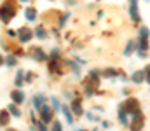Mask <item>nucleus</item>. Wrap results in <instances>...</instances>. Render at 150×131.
Returning <instances> with one entry per match:
<instances>
[{"label": "nucleus", "instance_id": "f257e3e1", "mask_svg": "<svg viewBox=\"0 0 150 131\" xmlns=\"http://www.w3.org/2000/svg\"><path fill=\"white\" fill-rule=\"evenodd\" d=\"M14 14H16V9H14V5L11 2H4L0 5V19L4 23H9L14 18Z\"/></svg>", "mask_w": 150, "mask_h": 131}, {"label": "nucleus", "instance_id": "f03ea898", "mask_svg": "<svg viewBox=\"0 0 150 131\" xmlns=\"http://www.w3.org/2000/svg\"><path fill=\"white\" fill-rule=\"evenodd\" d=\"M38 112H40V117H42V123H51L52 121V110H51V107L45 103V105H42L40 108H38Z\"/></svg>", "mask_w": 150, "mask_h": 131}, {"label": "nucleus", "instance_id": "7ed1b4c3", "mask_svg": "<svg viewBox=\"0 0 150 131\" xmlns=\"http://www.w3.org/2000/svg\"><path fill=\"white\" fill-rule=\"evenodd\" d=\"M18 37H19V42H21V44L30 42V40H32V37H33V32H32V28H26V26H23V28H19V32H18Z\"/></svg>", "mask_w": 150, "mask_h": 131}, {"label": "nucleus", "instance_id": "20e7f679", "mask_svg": "<svg viewBox=\"0 0 150 131\" xmlns=\"http://www.w3.org/2000/svg\"><path fill=\"white\" fill-rule=\"evenodd\" d=\"M129 14H131V19L133 21H140V11H138V0H129Z\"/></svg>", "mask_w": 150, "mask_h": 131}, {"label": "nucleus", "instance_id": "39448f33", "mask_svg": "<svg viewBox=\"0 0 150 131\" xmlns=\"http://www.w3.org/2000/svg\"><path fill=\"white\" fill-rule=\"evenodd\" d=\"M136 51H138V56L140 58H145L147 56V51H149V42L147 39H140L136 42Z\"/></svg>", "mask_w": 150, "mask_h": 131}, {"label": "nucleus", "instance_id": "423d86ee", "mask_svg": "<svg viewBox=\"0 0 150 131\" xmlns=\"http://www.w3.org/2000/svg\"><path fill=\"white\" fill-rule=\"evenodd\" d=\"M11 98H12V103H23L25 101V93L23 91H19V89H14L12 93H11Z\"/></svg>", "mask_w": 150, "mask_h": 131}, {"label": "nucleus", "instance_id": "0eeeda50", "mask_svg": "<svg viewBox=\"0 0 150 131\" xmlns=\"http://www.w3.org/2000/svg\"><path fill=\"white\" fill-rule=\"evenodd\" d=\"M124 107L127 108V112L129 114H133V112H136V110H140V105H138V101L134 100V98H129L126 103H124Z\"/></svg>", "mask_w": 150, "mask_h": 131}, {"label": "nucleus", "instance_id": "6e6552de", "mask_svg": "<svg viewBox=\"0 0 150 131\" xmlns=\"http://www.w3.org/2000/svg\"><path fill=\"white\" fill-rule=\"evenodd\" d=\"M131 81H133L134 84H142V82L145 81V70H136V72L131 75Z\"/></svg>", "mask_w": 150, "mask_h": 131}, {"label": "nucleus", "instance_id": "1a4fd4ad", "mask_svg": "<svg viewBox=\"0 0 150 131\" xmlns=\"http://www.w3.org/2000/svg\"><path fill=\"white\" fill-rule=\"evenodd\" d=\"M72 112H74L75 115H82V100L80 98H75V101L72 103Z\"/></svg>", "mask_w": 150, "mask_h": 131}, {"label": "nucleus", "instance_id": "9d476101", "mask_svg": "<svg viewBox=\"0 0 150 131\" xmlns=\"http://www.w3.org/2000/svg\"><path fill=\"white\" fill-rule=\"evenodd\" d=\"M61 112H63V115H65L67 123H68V124H74V115H72V110H70L67 105H63V107H61Z\"/></svg>", "mask_w": 150, "mask_h": 131}, {"label": "nucleus", "instance_id": "9b49d317", "mask_svg": "<svg viewBox=\"0 0 150 131\" xmlns=\"http://www.w3.org/2000/svg\"><path fill=\"white\" fill-rule=\"evenodd\" d=\"M45 101H47V98H45L44 94H37V96L33 98V107H35V108L38 110L42 105H45Z\"/></svg>", "mask_w": 150, "mask_h": 131}, {"label": "nucleus", "instance_id": "f8f14e48", "mask_svg": "<svg viewBox=\"0 0 150 131\" xmlns=\"http://www.w3.org/2000/svg\"><path fill=\"white\" fill-rule=\"evenodd\" d=\"M23 75H25V70H18V74H16V81H14V86L16 87H21L25 84V79H23Z\"/></svg>", "mask_w": 150, "mask_h": 131}, {"label": "nucleus", "instance_id": "ddd939ff", "mask_svg": "<svg viewBox=\"0 0 150 131\" xmlns=\"http://www.w3.org/2000/svg\"><path fill=\"white\" fill-rule=\"evenodd\" d=\"M25 18H26L28 21H35V19H37V11H35L33 7H28V9L25 11Z\"/></svg>", "mask_w": 150, "mask_h": 131}, {"label": "nucleus", "instance_id": "4468645a", "mask_svg": "<svg viewBox=\"0 0 150 131\" xmlns=\"http://www.w3.org/2000/svg\"><path fill=\"white\" fill-rule=\"evenodd\" d=\"M126 114H127L126 107H124V105H120V110H119V119H120V123H122V124H126V126H127L129 123H127V117H126Z\"/></svg>", "mask_w": 150, "mask_h": 131}, {"label": "nucleus", "instance_id": "2eb2a0df", "mask_svg": "<svg viewBox=\"0 0 150 131\" xmlns=\"http://www.w3.org/2000/svg\"><path fill=\"white\" fill-rule=\"evenodd\" d=\"M133 51H136V42L134 40H129L127 45H126V49H124V56H129Z\"/></svg>", "mask_w": 150, "mask_h": 131}, {"label": "nucleus", "instance_id": "dca6fc26", "mask_svg": "<svg viewBox=\"0 0 150 131\" xmlns=\"http://www.w3.org/2000/svg\"><path fill=\"white\" fill-rule=\"evenodd\" d=\"M7 110H9L14 117H19V115H21V110H19V107H18L16 103H11V105L7 107Z\"/></svg>", "mask_w": 150, "mask_h": 131}, {"label": "nucleus", "instance_id": "f3484780", "mask_svg": "<svg viewBox=\"0 0 150 131\" xmlns=\"http://www.w3.org/2000/svg\"><path fill=\"white\" fill-rule=\"evenodd\" d=\"M35 35H37L40 40H45V39H47V32H45L44 26H37V28H35Z\"/></svg>", "mask_w": 150, "mask_h": 131}, {"label": "nucleus", "instance_id": "a211bd4d", "mask_svg": "<svg viewBox=\"0 0 150 131\" xmlns=\"http://www.w3.org/2000/svg\"><path fill=\"white\" fill-rule=\"evenodd\" d=\"M9 124V112L0 110V126H7Z\"/></svg>", "mask_w": 150, "mask_h": 131}, {"label": "nucleus", "instance_id": "6ab92c4d", "mask_svg": "<svg viewBox=\"0 0 150 131\" xmlns=\"http://www.w3.org/2000/svg\"><path fill=\"white\" fill-rule=\"evenodd\" d=\"M33 54H35V58H37L38 61H44V59L47 58V56H45V52H44L40 47H35V49H33Z\"/></svg>", "mask_w": 150, "mask_h": 131}, {"label": "nucleus", "instance_id": "aec40b11", "mask_svg": "<svg viewBox=\"0 0 150 131\" xmlns=\"http://www.w3.org/2000/svg\"><path fill=\"white\" fill-rule=\"evenodd\" d=\"M149 35H150V30L147 26H142L140 28V39H149Z\"/></svg>", "mask_w": 150, "mask_h": 131}, {"label": "nucleus", "instance_id": "412c9836", "mask_svg": "<svg viewBox=\"0 0 150 131\" xmlns=\"http://www.w3.org/2000/svg\"><path fill=\"white\" fill-rule=\"evenodd\" d=\"M18 61H16V58L14 56H5V65H9V67H14Z\"/></svg>", "mask_w": 150, "mask_h": 131}, {"label": "nucleus", "instance_id": "4be33fe9", "mask_svg": "<svg viewBox=\"0 0 150 131\" xmlns=\"http://www.w3.org/2000/svg\"><path fill=\"white\" fill-rule=\"evenodd\" d=\"M51 101H52V107H54V112H59L61 110V105H59V101H58V98H51Z\"/></svg>", "mask_w": 150, "mask_h": 131}, {"label": "nucleus", "instance_id": "5701e85b", "mask_svg": "<svg viewBox=\"0 0 150 131\" xmlns=\"http://www.w3.org/2000/svg\"><path fill=\"white\" fill-rule=\"evenodd\" d=\"M59 59V49H54L51 52V61H58Z\"/></svg>", "mask_w": 150, "mask_h": 131}, {"label": "nucleus", "instance_id": "b1692460", "mask_svg": "<svg viewBox=\"0 0 150 131\" xmlns=\"http://www.w3.org/2000/svg\"><path fill=\"white\" fill-rule=\"evenodd\" d=\"M117 74H119V72H117V70H113V68H108V70H107V72H105V74H103V75H107V77H115V75H117Z\"/></svg>", "mask_w": 150, "mask_h": 131}, {"label": "nucleus", "instance_id": "393cba45", "mask_svg": "<svg viewBox=\"0 0 150 131\" xmlns=\"http://www.w3.org/2000/svg\"><path fill=\"white\" fill-rule=\"evenodd\" d=\"M51 131H63V128H61V123L54 121V123H52V130H51Z\"/></svg>", "mask_w": 150, "mask_h": 131}, {"label": "nucleus", "instance_id": "a878e982", "mask_svg": "<svg viewBox=\"0 0 150 131\" xmlns=\"http://www.w3.org/2000/svg\"><path fill=\"white\" fill-rule=\"evenodd\" d=\"M143 70H145V81L150 84V65L147 67V68H143Z\"/></svg>", "mask_w": 150, "mask_h": 131}, {"label": "nucleus", "instance_id": "bb28decb", "mask_svg": "<svg viewBox=\"0 0 150 131\" xmlns=\"http://www.w3.org/2000/svg\"><path fill=\"white\" fill-rule=\"evenodd\" d=\"M38 130H40V131H47V128H45V123H38Z\"/></svg>", "mask_w": 150, "mask_h": 131}, {"label": "nucleus", "instance_id": "cd10ccee", "mask_svg": "<svg viewBox=\"0 0 150 131\" xmlns=\"http://www.w3.org/2000/svg\"><path fill=\"white\" fill-rule=\"evenodd\" d=\"M4 63H5V58H4V56H2V54H0V67H2V65H4Z\"/></svg>", "mask_w": 150, "mask_h": 131}, {"label": "nucleus", "instance_id": "c85d7f7f", "mask_svg": "<svg viewBox=\"0 0 150 131\" xmlns=\"http://www.w3.org/2000/svg\"><path fill=\"white\" fill-rule=\"evenodd\" d=\"M79 131H84V130H79Z\"/></svg>", "mask_w": 150, "mask_h": 131}, {"label": "nucleus", "instance_id": "c756f323", "mask_svg": "<svg viewBox=\"0 0 150 131\" xmlns=\"http://www.w3.org/2000/svg\"><path fill=\"white\" fill-rule=\"evenodd\" d=\"M147 2H150V0H147Z\"/></svg>", "mask_w": 150, "mask_h": 131}]
</instances>
